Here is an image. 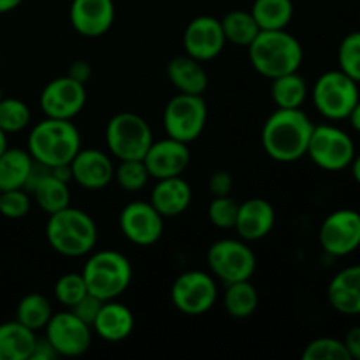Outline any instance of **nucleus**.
<instances>
[{"mask_svg":"<svg viewBox=\"0 0 360 360\" xmlns=\"http://www.w3.org/2000/svg\"><path fill=\"white\" fill-rule=\"evenodd\" d=\"M315 123L301 109H278L264 122L262 148L267 157L290 164L306 155Z\"/></svg>","mask_w":360,"mask_h":360,"instance_id":"f257e3e1","label":"nucleus"},{"mask_svg":"<svg viewBox=\"0 0 360 360\" xmlns=\"http://www.w3.org/2000/svg\"><path fill=\"white\" fill-rule=\"evenodd\" d=\"M81 148V132L72 120L46 116L32 127L27 137L28 153L49 169L69 165Z\"/></svg>","mask_w":360,"mask_h":360,"instance_id":"f03ea898","label":"nucleus"},{"mask_svg":"<svg viewBox=\"0 0 360 360\" xmlns=\"http://www.w3.org/2000/svg\"><path fill=\"white\" fill-rule=\"evenodd\" d=\"M248 58L253 69L267 79L297 72L304 60L302 44L285 30H260L248 46Z\"/></svg>","mask_w":360,"mask_h":360,"instance_id":"7ed1b4c3","label":"nucleus"},{"mask_svg":"<svg viewBox=\"0 0 360 360\" xmlns=\"http://www.w3.org/2000/svg\"><path fill=\"white\" fill-rule=\"evenodd\" d=\"M46 239L58 255L79 259L95 250L98 229L86 211L67 206L65 210L49 214L46 221Z\"/></svg>","mask_w":360,"mask_h":360,"instance_id":"20e7f679","label":"nucleus"},{"mask_svg":"<svg viewBox=\"0 0 360 360\" xmlns=\"http://www.w3.org/2000/svg\"><path fill=\"white\" fill-rule=\"evenodd\" d=\"M81 274L86 283L88 294L104 301H112L125 294L132 283V264L129 257L116 250L91 252L84 262Z\"/></svg>","mask_w":360,"mask_h":360,"instance_id":"39448f33","label":"nucleus"},{"mask_svg":"<svg viewBox=\"0 0 360 360\" xmlns=\"http://www.w3.org/2000/svg\"><path fill=\"white\" fill-rule=\"evenodd\" d=\"M153 141L150 123L137 112H116L105 125V146L118 160H143Z\"/></svg>","mask_w":360,"mask_h":360,"instance_id":"423d86ee","label":"nucleus"},{"mask_svg":"<svg viewBox=\"0 0 360 360\" xmlns=\"http://www.w3.org/2000/svg\"><path fill=\"white\" fill-rule=\"evenodd\" d=\"M313 105L327 120H347L360 101L359 83L343 70H327L315 81L311 90Z\"/></svg>","mask_w":360,"mask_h":360,"instance_id":"0eeeda50","label":"nucleus"},{"mask_svg":"<svg viewBox=\"0 0 360 360\" xmlns=\"http://www.w3.org/2000/svg\"><path fill=\"white\" fill-rule=\"evenodd\" d=\"M207 267L217 281L225 285L252 280L257 269V257L241 238H224L207 248Z\"/></svg>","mask_w":360,"mask_h":360,"instance_id":"6e6552de","label":"nucleus"},{"mask_svg":"<svg viewBox=\"0 0 360 360\" xmlns=\"http://www.w3.org/2000/svg\"><path fill=\"white\" fill-rule=\"evenodd\" d=\"M316 167L329 172L350 167L355 158V143L340 127L322 123L315 125L306 151Z\"/></svg>","mask_w":360,"mask_h":360,"instance_id":"1a4fd4ad","label":"nucleus"},{"mask_svg":"<svg viewBox=\"0 0 360 360\" xmlns=\"http://www.w3.org/2000/svg\"><path fill=\"white\" fill-rule=\"evenodd\" d=\"M164 130L169 137L181 143L199 139L207 123V105L204 95L178 94L164 109Z\"/></svg>","mask_w":360,"mask_h":360,"instance_id":"9d476101","label":"nucleus"},{"mask_svg":"<svg viewBox=\"0 0 360 360\" xmlns=\"http://www.w3.org/2000/svg\"><path fill=\"white\" fill-rule=\"evenodd\" d=\"M218 301L217 278L206 271H185L171 287V302L179 313L190 316L204 315Z\"/></svg>","mask_w":360,"mask_h":360,"instance_id":"9b49d317","label":"nucleus"},{"mask_svg":"<svg viewBox=\"0 0 360 360\" xmlns=\"http://www.w3.org/2000/svg\"><path fill=\"white\" fill-rule=\"evenodd\" d=\"M44 338L58 357H79L90 350L94 329L70 309H63L53 313L44 327Z\"/></svg>","mask_w":360,"mask_h":360,"instance_id":"f8f14e48","label":"nucleus"},{"mask_svg":"<svg viewBox=\"0 0 360 360\" xmlns=\"http://www.w3.org/2000/svg\"><path fill=\"white\" fill-rule=\"evenodd\" d=\"M120 231L136 246H153L164 234L165 218L150 200H132L120 211Z\"/></svg>","mask_w":360,"mask_h":360,"instance_id":"ddd939ff","label":"nucleus"},{"mask_svg":"<svg viewBox=\"0 0 360 360\" xmlns=\"http://www.w3.org/2000/svg\"><path fill=\"white\" fill-rule=\"evenodd\" d=\"M86 84L69 76L49 81L39 95V105L44 116L58 120H74L86 105Z\"/></svg>","mask_w":360,"mask_h":360,"instance_id":"4468645a","label":"nucleus"},{"mask_svg":"<svg viewBox=\"0 0 360 360\" xmlns=\"http://www.w3.org/2000/svg\"><path fill=\"white\" fill-rule=\"evenodd\" d=\"M320 246L333 257H347L360 246V213L355 210L333 211L319 231Z\"/></svg>","mask_w":360,"mask_h":360,"instance_id":"2eb2a0df","label":"nucleus"},{"mask_svg":"<svg viewBox=\"0 0 360 360\" xmlns=\"http://www.w3.org/2000/svg\"><path fill=\"white\" fill-rule=\"evenodd\" d=\"M225 44V35L221 23L214 16H197L186 25L183 32V48L185 55L206 63L221 55Z\"/></svg>","mask_w":360,"mask_h":360,"instance_id":"dca6fc26","label":"nucleus"},{"mask_svg":"<svg viewBox=\"0 0 360 360\" xmlns=\"http://www.w3.org/2000/svg\"><path fill=\"white\" fill-rule=\"evenodd\" d=\"M72 181L88 192H97L115 179V162L97 148H81L69 164Z\"/></svg>","mask_w":360,"mask_h":360,"instance_id":"f3484780","label":"nucleus"},{"mask_svg":"<svg viewBox=\"0 0 360 360\" xmlns=\"http://www.w3.org/2000/svg\"><path fill=\"white\" fill-rule=\"evenodd\" d=\"M151 179L183 176L190 164L188 144L165 136V139L153 141L143 158Z\"/></svg>","mask_w":360,"mask_h":360,"instance_id":"a211bd4d","label":"nucleus"},{"mask_svg":"<svg viewBox=\"0 0 360 360\" xmlns=\"http://www.w3.org/2000/svg\"><path fill=\"white\" fill-rule=\"evenodd\" d=\"M115 16L116 7L112 0H72L70 2V25L83 37H102L112 27Z\"/></svg>","mask_w":360,"mask_h":360,"instance_id":"6ab92c4d","label":"nucleus"},{"mask_svg":"<svg viewBox=\"0 0 360 360\" xmlns=\"http://www.w3.org/2000/svg\"><path fill=\"white\" fill-rule=\"evenodd\" d=\"M276 224V211L273 204L260 197H252L245 202H239L234 231L238 238L246 243L260 241L267 238Z\"/></svg>","mask_w":360,"mask_h":360,"instance_id":"aec40b11","label":"nucleus"},{"mask_svg":"<svg viewBox=\"0 0 360 360\" xmlns=\"http://www.w3.org/2000/svg\"><path fill=\"white\" fill-rule=\"evenodd\" d=\"M136 319L129 306L120 302L118 299L102 302L97 316H95L91 329L95 336L108 343H120L132 334Z\"/></svg>","mask_w":360,"mask_h":360,"instance_id":"412c9836","label":"nucleus"},{"mask_svg":"<svg viewBox=\"0 0 360 360\" xmlns=\"http://www.w3.org/2000/svg\"><path fill=\"white\" fill-rule=\"evenodd\" d=\"M193 199L192 186L181 176L155 179L150 202L164 218H174L185 213Z\"/></svg>","mask_w":360,"mask_h":360,"instance_id":"4be33fe9","label":"nucleus"},{"mask_svg":"<svg viewBox=\"0 0 360 360\" xmlns=\"http://www.w3.org/2000/svg\"><path fill=\"white\" fill-rule=\"evenodd\" d=\"M329 304L341 315H360V266H348L327 287Z\"/></svg>","mask_w":360,"mask_h":360,"instance_id":"5701e85b","label":"nucleus"},{"mask_svg":"<svg viewBox=\"0 0 360 360\" xmlns=\"http://www.w3.org/2000/svg\"><path fill=\"white\" fill-rule=\"evenodd\" d=\"M165 72L178 94L204 95L210 86V76L202 62L188 55L174 56L165 67Z\"/></svg>","mask_w":360,"mask_h":360,"instance_id":"b1692460","label":"nucleus"},{"mask_svg":"<svg viewBox=\"0 0 360 360\" xmlns=\"http://www.w3.org/2000/svg\"><path fill=\"white\" fill-rule=\"evenodd\" d=\"M37 333L18 320L0 323V360H30Z\"/></svg>","mask_w":360,"mask_h":360,"instance_id":"393cba45","label":"nucleus"},{"mask_svg":"<svg viewBox=\"0 0 360 360\" xmlns=\"http://www.w3.org/2000/svg\"><path fill=\"white\" fill-rule=\"evenodd\" d=\"M35 160L25 148H9L0 153V192L25 188Z\"/></svg>","mask_w":360,"mask_h":360,"instance_id":"a878e982","label":"nucleus"},{"mask_svg":"<svg viewBox=\"0 0 360 360\" xmlns=\"http://www.w3.org/2000/svg\"><path fill=\"white\" fill-rule=\"evenodd\" d=\"M30 195L32 200L48 214H53L70 206L69 183L56 178L51 171L32 188Z\"/></svg>","mask_w":360,"mask_h":360,"instance_id":"bb28decb","label":"nucleus"},{"mask_svg":"<svg viewBox=\"0 0 360 360\" xmlns=\"http://www.w3.org/2000/svg\"><path fill=\"white\" fill-rule=\"evenodd\" d=\"M308 95V83L299 70L271 79V98L278 109H301Z\"/></svg>","mask_w":360,"mask_h":360,"instance_id":"cd10ccee","label":"nucleus"},{"mask_svg":"<svg viewBox=\"0 0 360 360\" xmlns=\"http://www.w3.org/2000/svg\"><path fill=\"white\" fill-rule=\"evenodd\" d=\"M224 308L229 316L236 320H246L259 308V292L252 281H236L225 285Z\"/></svg>","mask_w":360,"mask_h":360,"instance_id":"c85d7f7f","label":"nucleus"},{"mask_svg":"<svg viewBox=\"0 0 360 360\" xmlns=\"http://www.w3.org/2000/svg\"><path fill=\"white\" fill-rule=\"evenodd\" d=\"M260 30H285L294 18L292 0H253L250 9Z\"/></svg>","mask_w":360,"mask_h":360,"instance_id":"c756f323","label":"nucleus"},{"mask_svg":"<svg viewBox=\"0 0 360 360\" xmlns=\"http://www.w3.org/2000/svg\"><path fill=\"white\" fill-rule=\"evenodd\" d=\"M220 23L225 35V41L231 42V44L241 46V48H248L253 42V39H255L260 32L255 18L252 16L250 11L245 9L229 11V13L221 18Z\"/></svg>","mask_w":360,"mask_h":360,"instance_id":"7c9ffc66","label":"nucleus"},{"mask_svg":"<svg viewBox=\"0 0 360 360\" xmlns=\"http://www.w3.org/2000/svg\"><path fill=\"white\" fill-rule=\"evenodd\" d=\"M53 313L55 311H53L51 301L46 295L32 292L18 302L16 320L34 333H39V330H44Z\"/></svg>","mask_w":360,"mask_h":360,"instance_id":"2f4dec72","label":"nucleus"},{"mask_svg":"<svg viewBox=\"0 0 360 360\" xmlns=\"http://www.w3.org/2000/svg\"><path fill=\"white\" fill-rule=\"evenodd\" d=\"M32 122V111L21 98L4 97L0 101V130L11 136L27 129Z\"/></svg>","mask_w":360,"mask_h":360,"instance_id":"473e14b6","label":"nucleus"},{"mask_svg":"<svg viewBox=\"0 0 360 360\" xmlns=\"http://www.w3.org/2000/svg\"><path fill=\"white\" fill-rule=\"evenodd\" d=\"M151 176L148 172L143 160H120L115 165V179L116 185L129 193H137L150 183Z\"/></svg>","mask_w":360,"mask_h":360,"instance_id":"72a5a7b5","label":"nucleus"},{"mask_svg":"<svg viewBox=\"0 0 360 360\" xmlns=\"http://www.w3.org/2000/svg\"><path fill=\"white\" fill-rule=\"evenodd\" d=\"M53 294L58 304H62L65 309H70L76 306L84 295L88 294L86 283L81 273H65L55 281Z\"/></svg>","mask_w":360,"mask_h":360,"instance_id":"f704fd0d","label":"nucleus"},{"mask_svg":"<svg viewBox=\"0 0 360 360\" xmlns=\"http://www.w3.org/2000/svg\"><path fill=\"white\" fill-rule=\"evenodd\" d=\"M302 360H350L347 347L336 338H316L306 345Z\"/></svg>","mask_w":360,"mask_h":360,"instance_id":"c9c22d12","label":"nucleus"},{"mask_svg":"<svg viewBox=\"0 0 360 360\" xmlns=\"http://www.w3.org/2000/svg\"><path fill=\"white\" fill-rule=\"evenodd\" d=\"M340 70L360 83V32H352L341 41L338 49Z\"/></svg>","mask_w":360,"mask_h":360,"instance_id":"e433bc0d","label":"nucleus"},{"mask_svg":"<svg viewBox=\"0 0 360 360\" xmlns=\"http://www.w3.org/2000/svg\"><path fill=\"white\" fill-rule=\"evenodd\" d=\"M239 202L232 195L213 197L207 206V218L220 231H232L238 217Z\"/></svg>","mask_w":360,"mask_h":360,"instance_id":"4c0bfd02","label":"nucleus"},{"mask_svg":"<svg viewBox=\"0 0 360 360\" xmlns=\"http://www.w3.org/2000/svg\"><path fill=\"white\" fill-rule=\"evenodd\" d=\"M32 202V195L25 188L0 192V214L9 220H20L30 213Z\"/></svg>","mask_w":360,"mask_h":360,"instance_id":"58836bf2","label":"nucleus"},{"mask_svg":"<svg viewBox=\"0 0 360 360\" xmlns=\"http://www.w3.org/2000/svg\"><path fill=\"white\" fill-rule=\"evenodd\" d=\"M207 190L213 197H224V195H232V190H234V178L229 171L225 169H218L207 179Z\"/></svg>","mask_w":360,"mask_h":360,"instance_id":"ea45409f","label":"nucleus"},{"mask_svg":"<svg viewBox=\"0 0 360 360\" xmlns=\"http://www.w3.org/2000/svg\"><path fill=\"white\" fill-rule=\"evenodd\" d=\"M101 306H102L101 299L94 297L91 294H86L76 306L70 308V311H72L76 316H79V319L83 320V322H86L88 326H91L95 316H97L98 309H101Z\"/></svg>","mask_w":360,"mask_h":360,"instance_id":"a19ab883","label":"nucleus"},{"mask_svg":"<svg viewBox=\"0 0 360 360\" xmlns=\"http://www.w3.org/2000/svg\"><path fill=\"white\" fill-rule=\"evenodd\" d=\"M91 74H94V69H91L90 62H86V60H76V62L70 63L69 70H67V76L83 84L90 81Z\"/></svg>","mask_w":360,"mask_h":360,"instance_id":"79ce46f5","label":"nucleus"},{"mask_svg":"<svg viewBox=\"0 0 360 360\" xmlns=\"http://www.w3.org/2000/svg\"><path fill=\"white\" fill-rule=\"evenodd\" d=\"M345 347H347L348 355H350V360H360V326L352 327L350 330L347 333L343 340Z\"/></svg>","mask_w":360,"mask_h":360,"instance_id":"37998d69","label":"nucleus"},{"mask_svg":"<svg viewBox=\"0 0 360 360\" xmlns=\"http://www.w3.org/2000/svg\"><path fill=\"white\" fill-rule=\"evenodd\" d=\"M56 357H58V355H56V352L53 350L51 345L48 343V340H46V338L39 340L37 338V343H35L30 360H53Z\"/></svg>","mask_w":360,"mask_h":360,"instance_id":"c03bdc74","label":"nucleus"},{"mask_svg":"<svg viewBox=\"0 0 360 360\" xmlns=\"http://www.w3.org/2000/svg\"><path fill=\"white\" fill-rule=\"evenodd\" d=\"M23 4V0H0V14H7L11 11L18 9Z\"/></svg>","mask_w":360,"mask_h":360,"instance_id":"a18cd8bd","label":"nucleus"},{"mask_svg":"<svg viewBox=\"0 0 360 360\" xmlns=\"http://www.w3.org/2000/svg\"><path fill=\"white\" fill-rule=\"evenodd\" d=\"M348 120H350V123H352V127H354L355 132L360 134V101L357 102V105L354 108V111L350 112Z\"/></svg>","mask_w":360,"mask_h":360,"instance_id":"49530a36","label":"nucleus"},{"mask_svg":"<svg viewBox=\"0 0 360 360\" xmlns=\"http://www.w3.org/2000/svg\"><path fill=\"white\" fill-rule=\"evenodd\" d=\"M352 174H354V179L360 185V153L355 155L354 162H352Z\"/></svg>","mask_w":360,"mask_h":360,"instance_id":"de8ad7c7","label":"nucleus"},{"mask_svg":"<svg viewBox=\"0 0 360 360\" xmlns=\"http://www.w3.org/2000/svg\"><path fill=\"white\" fill-rule=\"evenodd\" d=\"M7 146H9V143H7V134L4 132V130H0V153H2Z\"/></svg>","mask_w":360,"mask_h":360,"instance_id":"09e8293b","label":"nucleus"},{"mask_svg":"<svg viewBox=\"0 0 360 360\" xmlns=\"http://www.w3.org/2000/svg\"><path fill=\"white\" fill-rule=\"evenodd\" d=\"M4 98V91H2V86H0V101Z\"/></svg>","mask_w":360,"mask_h":360,"instance_id":"8fccbe9b","label":"nucleus"},{"mask_svg":"<svg viewBox=\"0 0 360 360\" xmlns=\"http://www.w3.org/2000/svg\"><path fill=\"white\" fill-rule=\"evenodd\" d=\"M0 62H2V56H0Z\"/></svg>","mask_w":360,"mask_h":360,"instance_id":"3c124183","label":"nucleus"}]
</instances>
